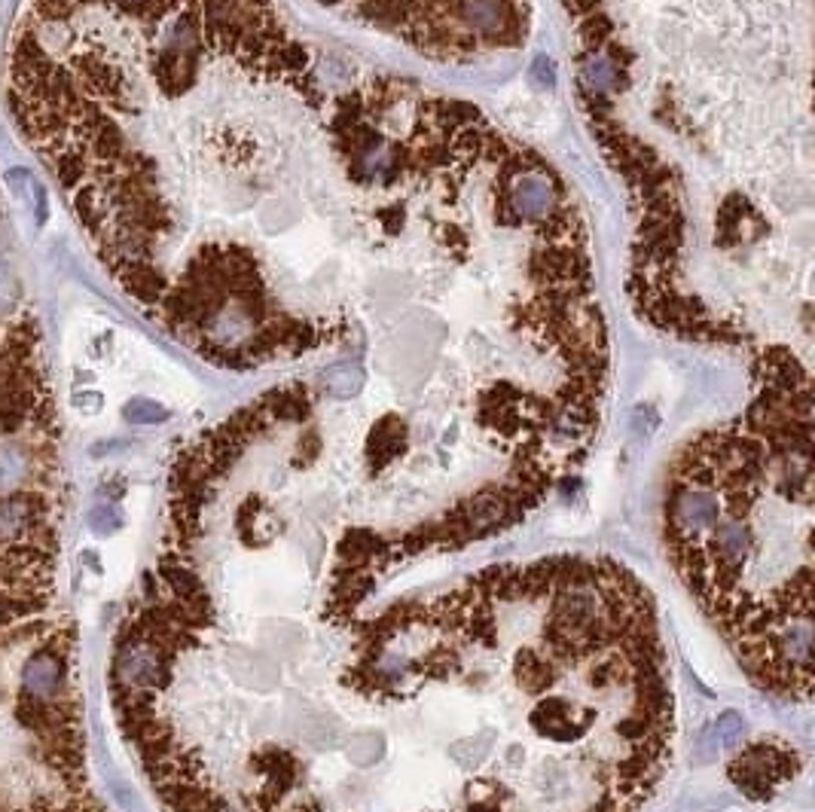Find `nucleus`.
<instances>
[{"mask_svg": "<svg viewBox=\"0 0 815 812\" xmlns=\"http://www.w3.org/2000/svg\"><path fill=\"white\" fill-rule=\"evenodd\" d=\"M107 696L165 812H645L675 690L623 562H504L376 611L138 587Z\"/></svg>", "mask_w": 815, "mask_h": 812, "instance_id": "f257e3e1", "label": "nucleus"}, {"mask_svg": "<svg viewBox=\"0 0 815 812\" xmlns=\"http://www.w3.org/2000/svg\"><path fill=\"white\" fill-rule=\"evenodd\" d=\"M0 812H107L89 776L77 635L58 580L4 562Z\"/></svg>", "mask_w": 815, "mask_h": 812, "instance_id": "39448f33", "label": "nucleus"}, {"mask_svg": "<svg viewBox=\"0 0 815 812\" xmlns=\"http://www.w3.org/2000/svg\"><path fill=\"white\" fill-rule=\"evenodd\" d=\"M382 71L275 0H19L13 129L123 297L220 370L342 352Z\"/></svg>", "mask_w": 815, "mask_h": 812, "instance_id": "f03ea898", "label": "nucleus"}, {"mask_svg": "<svg viewBox=\"0 0 815 812\" xmlns=\"http://www.w3.org/2000/svg\"><path fill=\"white\" fill-rule=\"evenodd\" d=\"M812 355H751V397L669 464L666 556L764 693H812Z\"/></svg>", "mask_w": 815, "mask_h": 812, "instance_id": "20e7f679", "label": "nucleus"}, {"mask_svg": "<svg viewBox=\"0 0 815 812\" xmlns=\"http://www.w3.org/2000/svg\"><path fill=\"white\" fill-rule=\"evenodd\" d=\"M623 190L626 297L678 342L812 355V0H559Z\"/></svg>", "mask_w": 815, "mask_h": 812, "instance_id": "7ed1b4c3", "label": "nucleus"}, {"mask_svg": "<svg viewBox=\"0 0 815 812\" xmlns=\"http://www.w3.org/2000/svg\"><path fill=\"white\" fill-rule=\"evenodd\" d=\"M333 19L440 65H480L526 46L532 0H312Z\"/></svg>", "mask_w": 815, "mask_h": 812, "instance_id": "423d86ee", "label": "nucleus"}, {"mask_svg": "<svg viewBox=\"0 0 815 812\" xmlns=\"http://www.w3.org/2000/svg\"><path fill=\"white\" fill-rule=\"evenodd\" d=\"M800 770V758L797 751L779 739H758L745 745L733 764H730V779L739 785V791H745L748 797H770L776 794L785 782H791Z\"/></svg>", "mask_w": 815, "mask_h": 812, "instance_id": "0eeeda50", "label": "nucleus"}]
</instances>
